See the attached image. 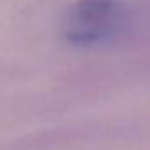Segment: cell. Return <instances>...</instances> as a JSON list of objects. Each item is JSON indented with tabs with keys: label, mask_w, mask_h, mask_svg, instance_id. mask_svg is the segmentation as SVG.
Returning <instances> with one entry per match:
<instances>
[{
	"label": "cell",
	"mask_w": 150,
	"mask_h": 150,
	"mask_svg": "<svg viewBox=\"0 0 150 150\" xmlns=\"http://www.w3.org/2000/svg\"><path fill=\"white\" fill-rule=\"evenodd\" d=\"M122 20V7L115 0H80L64 18V35L74 46H94L111 39Z\"/></svg>",
	"instance_id": "6da1fadb"
}]
</instances>
